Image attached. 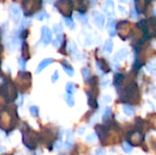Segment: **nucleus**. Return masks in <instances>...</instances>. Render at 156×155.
I'll list each match as a JSON object with an SVG mask.
<instances>
[{
    "mask_svg": "<svg viewBox=\"0 0 156 155\" xmlns=\"http://www.w3.org/2000/svg\"><path fill=\"white\" fill-rule=\"evenodd\" d=\"M156 68V61H152L149 65H148V68L149 69H152V68Z\"/></svg>",
    "mask_w": 156,
    "mask_h": 155,
    "instance_id": "25",
    "label": "nucleus"
},
{
    "mask_svg": "<svg viewBox=\"0 0 156 155\" xmlns=\"http://www.w3.org/2000/svg\"><path fill=\"white\" fill-rule=\"evenodd\" d=\"M63 69L66 71V72H67V74H68L69 77H72V76H73L74 71H73V69H72V68H69L66 67L65 65H63Z\"/></svg>",
    "mask_w": 156,
    "mask_h": 155,
    "instance_id": "17",
    "label": "nucleus"
},
{
    "mask_svg": "<svg viewBox=\"0 0 156 155\" xmlns=\"http://www.w3.org/2000/svg\"><path fill=\"white\" fill-rule=\"evenodd\" d=\"M96 139H97V137H96L95 133L90 134V135H88V136H87V138H86L87 141H89V142H93V141H95V140H96Z\"/></svg>",
    "mask_w": 156,
    "mask_h": 155,
    "instance_id": "19",
    "label": "nucleus"
},
{
    "mask_svg": "<svg viewBox=\"0 0 156 155\" xmlns=\"http://www.w3.org/2000/svg\"><path fill=\"white\" fill-rule=\"evenodd\" d=\"M58 71L56 70L55 73H54V74L52 75V77H51V80H52V82H56V81L58 80Z\"/></svg>",
    "mask_w": 156,
    "mask_h": 155,
    "instance_id": "20",
    "label": "nucleus"
},
{
    "mask_svg": "<svg viewBox=\"0 0 156 155\" xmlns=\"http://www.w3.org/2000/svg\"><path fill=\"white\" fill-rule=\"evenodd\" d=\"M121 1H122V2H123V1H124V0H121Z\"/></svg>",
    "mask_w": 156,
    "mask_h": 155,
    "instance_id": "31",
    "label": "nucleus"
},
{
    "mask_svg": "<svg viewBox=\"0 0 156 155\" xmlns=\"http://www.w3.org/2000/svg\"><path fill=\"white\" fill-rule=\"evenodd\" d=\"M105 11H106V13L108 14H111L112 15L113 14V12H114V6H113V3L112 2H108L107 5L105 6Z\"/></svg>",
    "mask_w": 156,
    "mask_h": 155,
    "instance_id": "9",
    "label": "nucleus"
},
{
    "mask_svg": "<svg viewBox=\"0 0 156 155\" xmlns=\"http://www.w3.org/2000/svg\"><path fill=\"white\" fill-rule=\"evenodd\" d=\"M122 149L125 152H130L133 151V147H131L130 144L126 143V142H124V143L122 144Z\"/></svg>",
    "mask_w": 156,
    "mask_h": 155,
    "instance_id": "16",
    "label": "nucleus"
},
{
    "mask_svg": "<svg viewBox=\"0 0 156 155\" xmlns=\"http://www.w3.org/2000/svg\"><path fill=\"white\" fill-rule=\"evenodd\" d=\"M123 112L128 115V116H130L134 113V109L131 106H129V105H125L123 106Z\"/></svg>",
    "mask_w": 156,
    "mask_h": 155,
    "instance_id": "10",
    "label": "nucleus"
},
{
    "mask_svg": "<svg viewBox=\"0 0 156 155\" xmlns=\"http://www.w3.org/2000/svg\"><path fill=\"white\" fill-rule=\"evenodd\" d=\"M37 17H38L39 20H42V19H44V17H45V13H44V12H42V13L39 14Z\"/></svg>",
    "mask_w": 156,
    "mask_h": 155,
    "instance_id": "27",
    "label": "nucleus"
},
{
    "mask_svg": "<svg viewBox=\"0 0 156 155\" xmlns=\"http://www.w3.org/2000/svg\"><path fill=\"white\" fill-rule=\"evenodd\" d=\"M52 62H53V59H52V58H45L44 60H42V61L39 63V65L38 68H37V73H39L42 69H44L47 65H50V64L52 63Z\"/></svg>",
    "mask_w": 156,
    "mask_h": 155,
    "instance_id": "7",
    "label": "nucleus"
},
{
    "mask_svg": "<svg viewBox=\"0 0 156 155\" xmlns=\"http://www.w3.org/2000/svg\"><path fill=\"white\" fill-rule=\"evenodd\" d=\"M112 47H113V43L112 40H108L106 42V44L104 45V50L108 51V52H112Z\"/></svg>",
    "mask_w": 156,
    "mask_h": 155,
    "instance_id": "12",
    "label": "nucleus"
},
{
    "mask_svg": "<svg viewBox=\"0 0 156 155\" xmlns=\"http://www.w3.org/2000/svg\"><path fill=\"white\" fill-rule=\"evenodd\" d=\"M154 76L156 77V71H155V72H154Z\"/></svg>",
    "mask_w": 156,
    "mask_h": 155,
    "instance_id": "30",
    "label": "nucleus"
},
{
    "mask_svg": "<svg viewBox=\"0 0 156 155\" xmlns=\"http://www.w3.org/2000/svg\"><path fill=\"white\" fill-rule=\"evenodd\" d=\"M65 22L67 23V25H68L69 27H70V28L73 26V21L71 20V18H66V19H65Z\"/></svg>",
    "mask_w": 156,
    "mask_h": 155,
    "instance_id": "23",
    "label": "nucleus"
},
{
    "mask_svg": "<svg viewBox=\"0 0 156 155\" xmlns=\"http://www.w3.org/2000/svg\"><path fill=\"white\" fill-rule=\"evenodd\" d=\"M127 50L126 49H122V50H120L117 54H116V57L118 59H120V60H122V59H123L124 57H126L127 56Z\"/></svg>",
    "mask_w": 156,
    "mask_h": 155,
    "instance_id": "11",
    "label": "nucleus"
},
{
    "mask_svg": "<svg viewBox=\"0 0 156 155\" xmlns=\"http://www.w3.org/2000/svg\"><path fill=\"white\" fill-rule=\"evenodd\" d=\"M94 23L97 25L99 28H101L104 24V17L101 14H96L94 15Z\"/></svg>",
    "mask_w": 156,
    "mask_h": 155,
    "instance_id": "8",
    "label": "nucleus"
},
{
    "mask_svg": "<svg viewBox=\"0 0 156 155\" xmlns=\"http://www.w3.org/2000/svg\"><path fill=\"white\" fill-rule=\"evenodd\" d=\"M42 40L46 44H49L51 41V31L47 27L42 28Z\"/></svg>",
    "mask_w": 156,
    "mask_h": 155,
    "instance_id": "4",
    "label": "nucleus"
},
{
    "mask_svg": "<svg viewBox=\"0 0 156 155\" xmlns=\"http://www.w3.org/2000/svg\"><path fill=\"white\" fill-rule=\"evenodd\" d=\"M104 100H105L107 102H110V101L112 100V98H111L110 96H105V97H104Z\"/></svg>",
    "mask_w": 156,
    "mask_h": 155,
    "instance_id": "28",
    "label": "nucleus"
},
{
    "mask_svg": "<svg viewBox=\"0 0 156 155\" xmlns=\"http://www.w3.org/2000/svg\"><path fill=\"white\" fill-rule=\"evenodd\" d=\"M110 113H111V110L109 108H107L106 111H105V112L103 113V120H106L107 117L110 115Z\"/></svg>",
    "mask_w": 156,
    "mask_h": 155,
    "instance_id": "22",
    "label": "nucleus"
},
{
    "mask_svg": "<svg viewBox=\"0 0 156 155\" xmlns=\"http://www.w3.org/2000/svg\"><path fill=\"white\" fill-rule=\"evenodd\" d=\"M29 111H30V113H31L33 116H38V114H39V109L37 108V107H35V106L30 107Z\"/></svg>",
    "mask_w": 156,
    "mask_h": 155,
    "instance_id": "18",
    "label": "nucleus"
},
{
    "mask_svg": "<svg viewBox=\"0 0 156 155\" xmlns=\"http://www.w3.org/2000/svg\"><path fill=\"white\" fill-rule=\"evenodd\" d=\"M82 73H83V77H84V79H87L88 77H89V75H90V71L87 69V68H83L82 69Z\"/></svg>",
    "mask_w": 156,
    "mask_h": 155,
    "instance_id": "21",
    "label": "nucleus"
},
{
    "mask_svg": "<svg viewBox=\"0 0 156 155\" xmlns=\"http://www.w3.org/2000/svg\"><path fill=\"white\" fill-rule=\"evenodd\" d=\"M66 91L69 95H72V93H74L75 89H74V86H73L72 83H68V84L66 85Z\"/></svg>",
    "mask_w": 156,
    "mask_h": 155,
    "instance_id": "13",
    "label": "nucleus"
},
{
    "mask_svg": "<svg viewBox=\"0 0 156 155\" xmlns=\"http://www.w3.org/2000/svg\"><path fill=\"white\" fill-rule=\"evenodd\" d=\"M41 7V0H23V8L26 15H31Z\"/></svg>",
    "mask_w": 156,
    "mask_h": 155,
    "instance_id": "1",
    "label": "nucleus"
},
{
    "mask_svg": "<svg viewBox=\"0 0 156 155\" xmlns=\"http://www.w3.org/2000/svg\"><path fill=\"white\" fill-rule=\"evenodd\" d=\"M71 1H72V4L77 10L81 12H84L86 10L87 6H86L85 0H71Z\"/></svg>",
    "mask_w": 156,
    "mask_h": 155,
    "instance_id": "5",
    "label": "nucleus"
},
{
    "mask_svg": "<svg viewBox=\"0 0 156 155\" xmlns=\"http://www.w3.org/2000/svg\"><path fill=\"white\" fill-rule=\"evenodd\" d=\"M130 25L128 21H122L118 24V30L121 35H127L130 31Z\"/></svg>",
    "mask_w": 156,
    "mask_h": 155,
    "instance_id": "3",
    "label": "nucleus"
},
{
    "mask_svg": "<svg viewBox=\"0 0 156 155\" xmlns=\"http://www.w3.org/2000/svg\"><path fill=\"white\" fill-rule=\"evenodd\" d=\"M147 7V0H136V7L139 13H143Z\"/></svg>",
    "mask_w": 156,
    "mask_h": 155,
    "instance_id": "6",
    "label": "nucleus"
},
{
    "mask_svg": "<svg viewBox=\"0 0 156 155\" xmlns=\"http://www.w3.org/2000/svg\"><path fill=\"white\" fill-rule=\"evenodd\" d=\"M18 63H19V65L21 66L22 68H25V67H26V63L22 60V58H19V59H18Z\"/></svg>",
    "mask_w": 156,
    "mask_h": 155,
    "instance_id": "26",
    "label": "nucleus"
},
{
    "mask_svg": "<svg viewBox=\"0 0 156 155\" xmlns=\"http://www.w3.org/2000/svg\"><path fill=\"white\" fill-rule=\"evenodd\" d=\"M95 154L96 155H105V151L102 149H99L95 151Z\"/></svg>",
    "mask_w": 156,
    "mask_h": 155,
    "instance_id": "24",
    "label": "nucleus"
},
{
    "mask_svg": "<svg viewBox=\"0 0 156 155\" xmlns=\"http://www.w3.org/2000/svg\"><path fill=\"white\" fill-rule=\"evenodd\" d=\"M66 101L67 103L69 104V106H73L74 105V99H73V96L72 95H69L68 94L67 96H66Z\"/></svg>",
    "mask_w": 156,
    "mask_h": 155,
    "instance_id": "15",
    "label": "nucleus"
},
{
    "mask_svg": "<svg viewBox=\"0 0 156 155\" xmlns=\"http://www.w3.org/2000/svg\"><path fill=\"white\" fill-rule=\"evenodd\" d=\"M85 130V129H84V128H82L81 130L79 129V134H83V132H83V130Z\"/></svg>",
    "mask_w": 156,
    "mask_h": 155,
    "instance_id": "29",
    "label": "nucleus"
},
{
    "mask_svg": "<svg viewBox=\"0 0 156 155\" xmlns=\"http://www.w3.org/2000/svg\"><path fill=\"white\" fill-rule=\"evenodd\" d=\"M72 3L70 0H58L56 4L57 8L61 11V13L66 17H69L72 12Z\"/></svg>",
    "mask_w": 156,
    "mask_h": 155,
    "instance_id": "2",
    "label": "nucleus"
},
{
    "mask_svg": "<svg viewBox=\"0 0 156 155\" xmlns=\"http://www.w3.org/2000/svg\"><path fill=\"white\" fill-rule=\"evenodd\" d=\"M10 12L13 15H15V17H19L20 16V9L17 7V6H13L10 8Z\"/></svg>",
    "mask_w": 156,
    "mask_h": 155,
    "instance_id": "14",
    "label": "nucleus"
}]
</instances>
